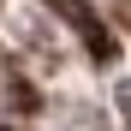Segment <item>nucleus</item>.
<instances>
[{
	"label": "nucleus",
	"instance_id": "nucleus-1",
	"mask_svg": "<svg viewBox=\"0 0 131 131\" xmlns=\"http://www.w3.org/2000/svg\"><path fill=\"white\" fill-rule=\"evenodd\" d=\"M54 6H60L66 18H72V24H78L83 36H90V48H95V54H107V36L95 30V18H90V6H83V0H54Z\"/></svg>",
	"mask_w": 131,
	"mask_h": 131
}]
</instances>
